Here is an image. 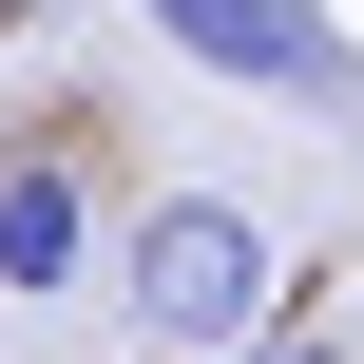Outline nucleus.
<instances>
[{
  "instance_id": "4",
  "label": "nucleus",
  "mask_w": 364,
  "mask_h": 364,
  "mask_svg": "<svg viewBox=\"0 0 364 364\" xmlns=\"http://www.w3.org/2000/svg\"><path fill=\"white\" fill-rule=\"evenodd\" d=\"M250 364H346V346H326V326H269V346H250Z\"/></svg>"
},
{
  "instance_id": "1",
  "label": "nucleus",
  "mask_w": 364,
  "mask_h": 364,
  "mask_svg": "<svg viewBox=\"0 0 364 364\" xmlns=\"http://www.w3.org/2000/svg\"><path fill=\"white\" fill-rule=\"evenodd\" d=\"M115 307H134L154 364H250L269 346V230H250L230 192H154L134 250H115Z\"/></svg>"
},
{
  "instance_id": "2",
  "label": "nucleus",
  "mask_w": 364,
  "mask_h": 364,
  "mask_svg": "<svg viewBox=\"0 0 364 364\" xmlns=\"http://www.w3.org/2000/svg\"><path fill=\"white\" fill-rule=\"evenodd\" d=\"M154 38H192L211 77H250V96H346V19L326 0H154Z\"/></svg>"
},
{
  "instance_id": "3",
  "label": "nucleus",
  "mask_w": 364,
  "mask_h": 364,
  "mask_svg": "<svg viewBox=\"0 0 364 364\" xmlns=\"http://www.w3.org/2000/svg\"><path fill=\"white\" fill-rule=\"evenodd\" d=\"M77 250H96V173H77V154H19V173H0V288L58 307Z\"/></svg>"
}]
</instances>
